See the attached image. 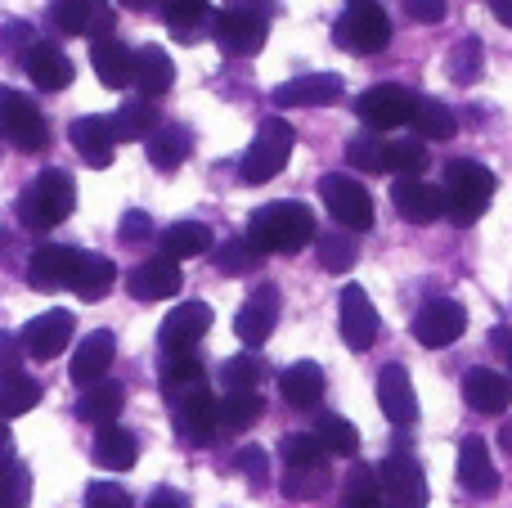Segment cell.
I'll list each match as a JSON object with an SVG mask.
<instances>
[{
	"label": "cell",
	"instance_id": "obj_1",
	"mask_svg": "<svg viewBox=\"0 0 512 508\" xmlns=\"http://www.w3.org/2000/svg\"><path fill=\"white\" fill-rule=\"evenodd\" d=\"M248 239L265 257H292L306 243H315V216H310L306 203H265L252 212L248 221Z\"/></svg>",
	"mask_w": 512,
	"mask_h": 508
},
{
	"label": "cell",
	"instance_id": "obj_2",
	"mask_svg": "<svg viewBox=\"0 0 512 508\" xmlns=\"http://www.w3.org/2000/svg\"><path fill=\"white\" fill-rule=\"evenodd\" d=\"M14 212H18V225H27V230H54L59 221H68V216L77 212V180L63 167H45L41 176L18 194Z\"/></svg>",
	"mask_w": 512,
	"mask_h": 508
},
{
	"label": "cell",
	"instance_id": "obj_3",
	"mask_svg": "<svg viewBox=\"0 0 512 508\" xmlns=\"http://www.w3.org/2000/svg\"><path fill=\"white\" fill-rule=\"evenodd\" d=\"M333 45L346 54H378L391 45V18L373 0H351L333 23Z\"/></svg>",
	"mask_w": 512,
	"mask_h": 508
},
{
	"label": "cell",
	"instance_id": "obj_4",
	"mask_svg": "<svg viewBox=\"0 0 512 508\" xmlns=\"http://www.w3.org/2000/svg\"><path fill=\"white\" fill-rule=\"evenodd\" d=\"M292 144H297L292 126L283 122V117H265V122L256 126V140L248 144V153H243V162H239V180H248V185L274 180L283 167H288Z\"/></svg>",
	"mask_w": 512,
	"mask_h": 508
},
{
	"label": "cell",
	"instance_id": "obj_5",
	"mask_svg": "<svg viewBox=\"0 0 512 508\" xmlns=\"http://www.w3.org/2000/svg\"><path fill=\"white\" fill-rule=\"evenodd\" d=\"M445 198H450V216L459 225H472L495 198V171L481 167L472 158H459L445 167Z\"/></svg>",
	"mask_w": 512,
	"mask_h": 508
},
{
	"label": "cell",
	"instance_id": "obj_6",
	"mask_svg": "<svg viewBox=\"0 0 512 508\" xmlns=\"http://www.w3.org/2000/svg\"><path fill=\"white\" fill-rule=\"evenodd\" d=\"M0 131L14 149L36 153L50 144V126H45V113L36 108V99H27L23 90L0 86Z\"/></svg>",
	"mask_w": 512,
	"mask_h": 508
},
{
	"label": "cell",
	"instance_id": "obj_7",
	"mask_svg": "<svg viewBox=\"0 0 512 508\" xmlns=\"http://www.w3.org/2000/svg\"><path fill=\"white\" fill-rule=\"evenodd\" d=\"M265 36H270V23H265V9L252 5H230V9H216L212 18V41L221 45L225 54H261Z\"/></svg>",
	"mask_w": 512,
	"mask_h": 508
},
{
	"label": "cell",
	"instance_id": "obj_8",
	"mask_svg": "<svg viewBox=\"0 0 512 508\" xmlns=\"http://www.w3.org/2000/svg\"><path fill=\"white\" fill-rule=\"evenodd\" d=\"M319 198H324L328 216H333L342 230L364 234L373 225V198H369V189H364L360 180L342 176V171H328V176L319 180Z\"/></svg>",
	"mask_w": 512,
	"mask_h": 508
},
{
	"label": "cell",
	"instance_id": "obj_9",
	"mask_svg": "<svg viewBox=\"0 0 512 508\" xmlns=\"http://www.w3.org/2000/svg\"><path fill=\"white\" fill-rule=\"evenodd\" d=\"M378 482H382V500L391 508H427V477L409 450H396L378 464Z\"/></svg>",
	"mask_w": 512,
	"mask_h": 508
},
{
	"label": "cell",
	"instance_id": "obj_10",
	"mask_svg": "<svg viewBox=\"0 0 512 508\" xmlns=\"http://www.w3.org/2000/svg\"><path fill=\"white\" fill-rule=\"evenodd\" d=\"M418 95L405 86H369L355 99V117H360L369 131H396V126L414 122Z\"/></svg>",
	"mask_w": 512,
	"mask_h": 508
},
{
	"label": "cell",
	"instance_id": "obj_11",
	"mask_svg": "<svg viewBox=\"0 0 512 508\" xmlns=\"http://www.w3.org/2000/svg\"><path fill=\"white\" fill-rule=\"evenodd\" d=\"M45 18H50L54 32L63 36H90V41H99V36H113V9H108V0H54L50 9H45Z\"/></svg>",
	"mask_w": 512,
	"mask_h": 508
},
{
	"label": "cell",
	"instance_id": "obj_12",
	"mask_svg": "<svg viewBox=\"0 0 512 508\" xmlns=\"http://www.w3.org/2000/svg\"><path fill=\"white\" fill-rule=\"evenodd\" d=\"M468 329V311H463L454 297H432L423 311L414 315V338L418 347L427 351H441V347H454Z\"/></svg>",
	"mask_w": 512,
	"mask_h": 508
},
{
	"label": "cell",
	"instance_id": "obj_13",
	"mask_svg": "<svg viewBox=\"0 0 512 508\" xmlns=\"http://www.w3.org/2000/svg\"><path fill=\"white\" fill-rule=\"evenodd\" d=\"M207 333H212V306L207 302H180L176 311L162 320L158 347H162V356H180V351H194Z\"/></svg>",
	"mask_w": 512,
	"mask_h": 508
},
{
	"label": "cell",
	"instance_id": "obj_14",
	"mask_svg": "<svg viewBox=\"0 0 512 508\" xmlns=\"http://www.w3.org/2000/svg\"><path fill=\"white\" fill-rule=\"evenodd\" d=\"M337 315H342V342L351 351H369L378 342V329H382L378 306L369 302V293L360 284H346L337 293Z\"/></svg>",
	"mask_w": 512,
	"mask_h": 508
},
{
	"label": "cell",
	"instance_id": "obj_15",
	"mask_svg": "<svg viewBox=\"0 0 512 508\" xmlns=\"http://www.w3.org/2000/svg\"><path fill=\"white\" fill-rule=\"evenodd\" d=\"M346 95V81L337 72H306V77H292L283 86H274V104L279 108H328V104H342Z\"/></svg>",
	"mask_w": 512,
	"mask_h": 508
},
{
	"label": "cell",
	"instance_id": "obj_16",
	"mask_svg": "<svg viewBox=\"0 0 512 508\" xmlns=\"http://www.w3.org/2000/svg\"><path fill=\"white\" fill-rule=\"evenodd\" d=\"M216 405L221 401H216L212 392H198V396H189V401H180V405H167L171 423H176V432H180L185 446L203 450V446H212L216 441V432H221V414H216Z\"/></svg>",
	"mask_w": 512,
	"mask_h": 508
},
{
	"label": "cell",
	"instance_id": "obj_17",
	"mask_svg": "<svg viewBox=\"0 0 512 508\" xmlns=\"http://www.w3.org/2000/svg\"><path fill=\"white\" fill-rule=\"evenodd\" d=\"M391 203L405 221L427 225V221H441L450 212V198H445V185H427L423 176H400L396 189H391Z\"/></svg>",
	"mask_w": 512,
	"mask_h": 508
},
{
	"label": "cell",
	"instance_id": "obj_18",
	"mask_svg": "<svg viewBox=\"0 0 512 508\" xmlns=\"http://www.w3.org/2000/svg\"><path fill=\"white\" fill-rule=\"evenodd\" d=\"M274 324H279V288L261 284L248 302L239 306V315H234V333H239L243 347L256 351V347H265V342H270Z\"/></svg>",
	"mask_w": 512,
	"mask_h": 508
},
{
	"label": "cell",
	"instance_id": "obj_19",
	"mask_svg": "<svg viewBox=\"0 0 512 508\" xmlns=\"http://www.w3.org/2000/svg\"><path fill=\"white\" fill-rule=\"evenodd\" d=\"M77 266H81V248H68V243H45V248H36L32 257H27V284L45 288V293H54V288H72Z\"/></svg>",
	"mask_w": 512,
	"mask_h": 508
},
{
	"label": "cell",
	"instance_id": "obj_20",
	"mask_svg": "<svg viewBox=\"0 0 512 508\" xmlns=\"http://www.w3.org/2000/svg\"><path fill=\"white\" fill-rule=\"evenodd\" d=\"M72 333H77L72 311H41L36 320H27V329L18 333V338H23V347L32 360H54V356H63Z\"/></svg>",
	"mask_w": 512,
	"mask_h": 508
},
{
	"label": "cell",
	"instance_id": "obj_21",
	"mask_svg": "<svg viewBox=\"0 0 512 508\" xmlns=\"http://www.w3.org/2000/svg\"><path fill=\"white\" fill-rule=\"evenodd\" d=\"M68 140H72V149L81 153V162H86V167H95V171L113 167V149H117L113 117H99V113L77 117V122H72V131H68Z\"/></svg>",
	"mask_w": 512,
	"mask_h": 508
},
{
	"label": "cell",
	"instance_id": "obj_22",
	"mask_svg": "<svg viewBox=\"0 0 512 508\" xmlns=\"http://www.w3.org/2000/svg\"><path fill=\"white\" fill-rule=\"evenodd\" d=\"M180 284H185V275H180V266L171 257L140 261V266L126 275V293H131L135 302H167V297L180 293Z\"/></svg>",
	"mask_w": 512,
	"mask_h": 508
},
{
	"label": "cell",
	"instance_id": "obj_23",
	"mask_svg": "<svg viewBox=\"0 0 512 508\" xmlns=\"http://www.w3.org/2000/svg\"><path fill=\"white\" fill-rule=\"evenodd\" d=\"M378 405L387 414V423H396V428H414L418 423V396L405 365H387L378 374Z\"/></svg>",
	"mask_w": 512,
	"mask_h": 508
},
{
	"label": "cell",
	"instance_id": "obj_24",
	"mask_svg": "<svg viewBox=\"0 0 512 508\" xmlns=\"http://www.w3.org/2000/svg\"><path fill=\"white\" fill-rule=\"evenodd\" d=\"M18 68L36 81L41 90H63L72 86V59L50 41H32L23 54H18Z\"/></svg>",
	"mask_w": 512,
	"mask_h": 508
},
{
	"label": "cell",
	"instance_id": "obj_25",
	"mask_svg": "<svg viewBox=\"0 0 512 508\" xmlns=\"http://www.w3.org/2000/svg\"><path fill=\"white\" fill-rule=\"evenodd\" d=\"M459 486L477 500L499 491V473H495V459H490V446L481 437H463L459 446Z\"/></svg>",
	"mask_w": 512,
	"mask_h": 508
},
{
	"label": "cell",
	"instance_id": "obj_26",
	"mask_svg": "<svg viewBox=\"0 0 512 508\" xmlns=\"http://www.w3.org/2000/svg\"><path fill=\"white\" fill-rule=\"evenodd\" d=\"M90 68H95V77L104 81L108 90H126L135 81V50L122 45L117 36H99V41L90 45Z\"/></svg>",
	"mask_w": 512,
	"mask_h": 508
},
{
	"label": "cell",
	"instance_id": "obj_27",
	"mask_svg": "<svg viewBox=\"0 0 512 508\" xmlns=\"http://www.w3.org/2000/svg\"><path fill=\"white\" fill-rule=\"evenodd\" d=\"M198 392H212L203 360H198L194 351L167 356V369H162V396H167V405H180V401H189V396H198Z\"/></svg>",
	"mask_w": 512,
	"mask_h": 508
},
{
	"label": "cell",
	"instance_id": "obj_28",
	"mask_svg": "<svg viewBox=\"0 0 512 508\" xmlns=\"http://www.w3.org/2000/svg\"><path fill=\"white\" fill-rule=\"evenodd\" d=\"M463 401L477 414H504L512 405V383L499 369H468V378H463Z\"/></svg>",
	"mask_w": 512,
	"mask_h": 508
},
{
	"label": "cell",
	"instance_id": "obj_29",
	"mask_svg": "<svg viewBox=\"0 0 512 508\" xmlns=\"http://www.w3.org/2000/svg\"><path fill=\"white\" fill-rule=\"evenodd\" d=\"M171 81H176V63H171V54L162 50V45H140L135 50V95L144 99H158L171 90Z\"/></svg>",
	"mask_w": 512,
	"mask_h": 508
},
{
	"label": "cell",
	"instance_id": "obj_30",
	"mask_svg": "<svg viewBox=\"0 0 512 508\" xmlns=\"http://www.w3.org/2000/svg\"><path fill=\"white\" fill-rule=\"evenodd\" d=\"M90 455H95V464L108 468V473H126V468H135V459H140V437L117 428V423H104V428L95 432Z\"/></svg>",
	"mask_w": 512,
	"mask_h": 508
},
{
	"label": "cell",
	"instance_id": "obj_31",
	"mask_svg": "<svg viewBox=\"0 0 512 508\" xmlns=\"http://www.w3.org/2000/svg\"><path fill=\"white\" fill-rule=\"evenodd\" d=\"M126 410V387L113 383V378H99L81 392L77 401V419L90 423V428H104V423H117V414Z\"/></svg>",
	"mask_w": 512,
	"mask_h": 508
},
{
	"label": "cell",
	"instance_id": "obj_32",
	"mask_svg": "<svg viewBox=\"0 0 512 508\" xmlns=\"http://www.w3.org/2000/svg\"><path fill=\"white\" fill-rule=\"evenodd\" d=\"M113 356H117V338L108 329H95L77 347V356H72V369H68L72 383H81V387L99 383V378H104V369L113 365Z\"/></svg>",
	"mask_w": 512,
	"mask_h": 508
},
{
	"label": "cell",
	"instance_id": "obj_33",
	"mask_svg": "<svg viewBox=\"0 0 512 508\" xmlns=\"http://www.w3.org/2000/svg\"><path fill=\"white\" fill-rule=\"evenodd\" d=\"M279 392L292 410H315L319 396H324V365H315V360H297V365H288L283 378H279Z\"/></svg>",
	"mask_w": 512,
	"mask_h": 508
},
{
	"label": "cell",
	"instance_id": "obj_34",
	"mask_svg": "<svg viewBox=\"0 0 512 508\" xmlns=\"http://www.w3.org/2000/svg\"><path fill=\"white\" fill-rule=\"evenodd\" d=\"M144 149H149V162L158 171H176V167H185V158L194 153V135L180 122H162L158 131L144 140Z\"/></svg>",
	"mask_w": 512,
	"mask_h": 508
},
{
	"label": "cell",
	"instance_id": "obj_35",
	"mask_svg": "<svg viewBox=\"0 0 512 508\" xmlns=\"http://www.w3.org/2000/svg\"><path fill=\"white\" fill-rule=\"evenodd\" d=\"M212 18H216L212 0H162V23L180 41H198V32L212 27Z\"/></svg>",
	"mask_w": 512,
	"mask_h": 508
},
{
	"label": "cell",
	"instance_id": "obj_36",
	"mask_svg": "<svg viewBox=\"0 0 512 508\" xmlns=\"http://www.w3.org/2000/svg\"><path fill=\"white\" fill-rule=\"evenodd\" d=\"M117 284V266L104 257V252H81V266H77V279H72V293L81 302H99L108 297V288Z\"/></svg>",
	"mask_w": 512,
	"mask_h": 508
},
{
	"label": "cell",
	"instance_id": "obj_37",
	"mask_svg": "<svg viewBox=\"0 0 512 508\" xmlns=\"http://www.w3.org/2000/svg\"><path fill=\"white\" fill-rule=\"evenodd\" d=\"M158 126H162L158 108H153V99H144V95L126 99V104L113 113V131H117V140H149V135L158 131Z\"/></svg>",
	"mask_w": 512,
	"mask_h": 508
},
{
	"label": "cell",
	"instance_id": "obj_38",
	"mask_svg": "<svg viewBox=\"0 0 512 508\" xmlns=\"http://www.w3.org/2000/svg\"><path fill=\"white\" fill-rule=\"evenodd\" d=\"M212 248V230L198 221H176L162 230V257L171 261H189V257H203Z\"/></svg>",
	"mask_w": 512,
	"mask_h": 508
},
{
	"label": "cell",
	"instance_id": "obj_39",
	"mask_svg": "<svg viewBox=\"0 0 512 508\" xmlns=\"http://www.w3.org/2000/svg\"><path fill=\"white\" fill-rule=\"evenodd\" d=\"M333 486L328 464H283V495L288 500H319Z\"/></svg>",
	"mask_w": 512,
	"mask_h": 508
},
{
	"label": "cell",
	"instance_id": "obj_40",
	"mask_svg": "<svg viewBox=\"0 0 512 508\" xmlns=\"http://www.w3.org/2000/svg\"><path fill=\"white\" fill-rule=\"evenodd\" d=\"M315 252H319V266L333 270V275H346L360 257V243H355V230H319L315 239Z\"/></svg>",
	"mask_w": 512,
	"mask_h": 508
},
{
	"label": "cell",
	"instance_id": "obj_41",
	"mask_svg": "<svg viewBox=\"0 0 512 508\" xmlns=\"http://www.w3.org/2000/svg\"><path fill=\"white\" fill-rule=\"evenodd\" d=\"M41 405V383L27 374H5L0 378V419H18V414L36 410Z\"/></svg>",
	"mask_w": 512,
	"mask_h": 508
},
{
	"label": "cell",
	"instance_id": "obj_42",
	"mask_svg": "<svg viewBox=\"0 0 512 508\" xmlns=\"http://www.w3.org/2000/svg\"><path fill=\"white\" fill-rule=\"evenodd\" d=\"M414 126L423 140H450L454 131H459V117H454L450 104H441V99H423L418 95V108H414Z\"/></svg>",
	"mask_w": 512,
	"mask_h": 508
},
{
	"label": "cell",
	"instance_id": "obj_43",
	"mask_svg": "<svg viewBox=\"0 0 512 508\" xmlns=\"http://www.w3.org/2000/svg\"><path fill=\"white\" fill-rule=\"evenodd\" d=\"M216 414H221V432H248L261 423L265 401L256 392H230L221 405H216Z\"/></svg>",
	"mask_w": 512,
	"mask_h": 508
},
{
	"label": "cell",
	"instance_id": "obj_44",
	"mask_svg": "<svg viewBox=\"0 0 512 508\" xmlns=\"http://www.w3.org/2000/svg\"><path fill=\"white\" fill-rule=\"evenodd\" d=\"M342 508H391L387 500H382L378 468H364V464L351 468V477H346V491H342Z\"/></svg>",
	"mask_w": 512,
	"mask_h": 508
},
{
	"label": "cell",
	"instance_id": "obj_45",
	"mask_svg": "<svg viewBox=\"0 0 512 508\" xmlns=\"http://www.w3.org/2000/svg\"><path fill=\"white\" fill-rule=\"evenodd\" d=\"M315 437L324 441V450L328 455H337V459H351L355 450H360V432H355V423L337 419V414H319Z\"/></svg>",
	"mask_w": 512,
	"mask_h": 508
},
{
	"label": "cell",
	"instance_id": "obj_46",
	"mask_svg": "<svg viewBox=\"0 0 512 508\" xmlns=\"http://www.w3.org/2000/svg\"><path fill=\"white\" fill-rule=\"evenodd\" d=\"M346 162L369 171V176H378V171H387V140H378V131L351 135V140H346Z\"/></svg>",
	"mask_w": 512,
	"mask_h": 508
},
{
	"label": "cell",
	"instance_id": "obj_47",
	"mask_svg": "<svg viewBox=\"0 0 512 508\" xmlns=\"http://www.w3.org/2000/svg\"><path fill=\"white\" fill-rule=\"evenodd\" d=\"M265 378V365L256 351H243V356H230L221 365V383L225 392H256V383Z\"/></svg>",
	"mask_w": 512,
	"mask_h": 508
},
{
	"label": "cell",
	"instance_id": "obj_48",
	"mask_svg": "<svg viewBox=\"0 0 512 508\" xmlns=\"http://www.w3.org/2000/svg\"><path fill=\"white\" fill-rule=\"evenodd\" d=\"M481 68H486V45H481L477 36H463V41L450 50V81L472 86V81L481 77Z\"/></svg>",
	"mask_w": 512,
	"mask_h": 508
},
{
	"label": "cell",
	"instance_id": "obj_49",
	"mask_svg": "<svg viewBox=\"0 0 512 508\" xmlns=\"http://www.w3.org/2000/svg\"><path fill=\"white\" fill-rule=\"evenodd\" d=\"M387 171L396 176H423L427 171V140L414 135V140H391L387 144Z\"/></svg>",
	"mask_w": 512,
	"mask_h": 508
},
{
	"label": "cell",
	"instance_id": "obj_50",
	"mask_svg": "<svg viewBox=\"0 0 512 508\" xmlns=\"http://www.w3.org/2000/svg\"><path fill=\"white\" fill-rule=\"evenodd\" d=\"M261 257L265 252L256 248L252 239H230L216 252V266H221V275H252V270L261 266Z\"/></svg>",
	"mask_w": 512,
	"mask_h": 508
},
{
	"label": "cell",
	"instance_id": "obj_51",
	"mask_svg": "<svg viewBox=\"0 0 512 508\" xmlns=\"http://www.w3.org/2000/svg\"><path fill=\"white\" fill-rule=\"evenodd\" d=\"M27 500H32V473H27V464H18V459L0 464V508H27Z\"/></svg>",
	"mask_w": 512,
	"mask_h": 508
},
{
	"label": "cell",
	"instance_id": "obj_52",
	"mask_svg": "<svg viewBox=\"0 0 512 508\" xmlns=\"http://www.w3.org/2000/svg\"><path fill=\"white\" fill-rule=\"evenodd\" d=\"M283 464H328V450L315 432H292L283 441Z\"/></svg>",
	"mask_w": 512,
	"mask_h": 508
},
{
	"label": "cell",
	"instance_id": "obj_53",
	"mask_svg": "<svg viewBox=\"0 0 512 508\" xmlns=\"http://www.w3.org/2000/svg\"><path fill=\"white\" fill-rule=\"evenodd\" d=\"M234 468H239V473L248 477L256 491H261L265 477H270V459H265V450H261V446H243L239 455H234Z\"/></svg>",
	"mask_w": 512,
	"mask_h": 508
},
{
	"label": "cell",
	"instance_id": "obj_54",
	"mask_svg": "<svg viewBox=\"0 0 512 508\" xmlns=\"http://www.w3.org/2000/svg\"><path fill=\"white\" fill-rule=\"evenodd\" d=\"M86 508H135V504L117 482H90L86 486Z\"/></svg>",
	"mask_w": 512,
	"mask_h": 508
},
{
	"label": "cell",
	"instance_id": "obj_55",
	"mask_svg": "<svg viewBox=\"0 0 512 508\" xmlns=\"http://www.w3.org/2000/svg\"><path fill=\"white\" fill-rule=\"evenodd\" d=\"M23 356H27L23 338H18V333H0V378L18 374V369H23Z\"/></svg>",
	"mask_w": 512,
	"mask_h": 508
},
{
	"label": "cell",
	"instance_id": "obj_56",
	"mask_svg": "<svg viewBox=\"0 0 512 508\" xmlns=\"http://www.w3.org/2000/svg\"><path fill=\"white\" fill-rule=\"evenodd\" d=\"M400 9H405L414 23H427V27H432V23H441L450 5H445V0H400Z\"/></svg>",
	"mask_w": 512,
	"mask_h": 508
},
{
	"label": "cell",
	"instance_id": "obj_57",
	"mask_svg": "<svg viewBox=\"0 0 512 508\" xmlns=\"http://www.w3.org/2000/svg\"><path fill=\"white\" fill-rule=\"evenodd\" d=\"M149 212H126L122 216V230H117V239H122V243H144V239H149Z\"/></svg>",
	"mask_w": 512,
	"mask_h": 508
},
{
	"label": "cell",
	"instance_id": "obj_58",
	"mask_svg": "<svg viewBox=\"0 0 512 508\" xmlns=\"http://www.w3.org/2000/svg\"><path fill=\"white\" fill-rule=\"evenodd\" d=\"M144 508H189V500L180 491H171V486H158V491L144 500Z\"/></svg>",
	"mask_w": 512,
	"mask_h": 508
},
{
	"label": "cell",
	"instance_id": "obj_59",
	"mask_svg": "<svg viewBox=\"0 0 512 508\" xmlns=\"http://www.w3.org/2000/svg\"><path fill=\"white\" fill-rule=\"evenodd\" d=\"M9 459H14V437H9L5 419H0V464H9Z\"/></svg>",
	"mask_w": 512,
	"mask_h": 508
},
{
	"label": "cell",
	"instance_id": "obj_60",
	"mask_svg": "<svg viewBox=\"0 0 512 508\" xmlns=\"http://www.w3.org/2000/svg\"><path fill=\"white\" fill-rule=\"evenodd\" d=\"M490 9H495V18L504 27H512V0H490Z\"/></svg>",
	"mask_w": 512,
	"mask_h": 508
},
{
	"label": "cell",
	"instance_id": "obj_61",
	"mask_svg": "<svg viewBox=\"0 0 512 508\" xmlns=\"http://www.w3.org/2000/svg\"><path fill=\"white\" fill-rule=\"evenodd\" d=\"M499 441H504V450H508V455H512V419L504 423V432H499Z\"/></svg>",
	"mask_w": 512,
	"mask_h": 508
},
{
	"label": "cell",
	"instance_id": "obj_62",
	"mask_svg": "<svg viewBox=\"0 0 512 508\" xmlns=\"http://www.w3.org/2000/svg\"><path fill=\"white\" fill-rule=\"evenodd\" d=\"M122 5H131V9H144V5H149V0H122Z\"/></svg>",
	"mask_w": 512,
	"mask_h": 508
},
{
	"label": "cell",
	"instance_id": "obj_63",
	"mask_svg": "<svg viewBox=\"0 0 512 508\" xmlns=\"http://www.w3.org/2000/svg\"><path fill=\"white\" fill-rule=\"evenodd\" d=\"M508 365H512V356H508Z\"/></svg>",
	"mask_w": 512,
	"mask_h": 508
}]
</instances>
